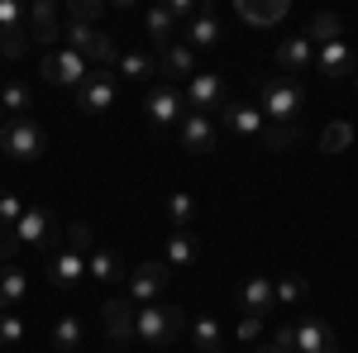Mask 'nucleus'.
I'll return each instance as SVG.
<instances>
[{
  "instance_id": "obj_35",
  "label": "nucleus",
  "mask_w": 358,
  "mask_h": 353,
  "mask_svg": "<svg viewBox=\"0 0 358 353\" xmlns=\"http://www.w3.org/2000/svg\"><path fill=\"white\" fill-rule=\"evenodd\" d=\"M62 248H67V253H91V248H96V229H91V224H86V219H77V224H67V229H62Z\"/></svg>"
},
{
  "instance_id": "obj_36",
  "label": "nucleus",
  "mask_w": 358,
  "mask_h": 353,
  "mask_svg": "<svg viewBox=\"0 0 358 353\" xmlns=\"http://www.w3.org/2000/svg\"><path fill=\"white\" fill-rule=\"evenodd\" d=\"M24 320H20V310H0V349H15V344H24Z\"/></svg>"
},
{
  "instance_id": "obj_32",
  "label": "nucleus",
  "mask_w": 358,
  "mask_h": 353,
  "mask_svg": "<svg viewBox=\"0 0 358 353\" xmlns=\"http://www.w3.org/2000/svg\"><path fill=\"white\" fill-rule=\"evenodd\" d=\"M29 86L24 82H5L0 86V110H5V120H20V115H29Z\"/></svg>"
},
{
  "instance_id": "obj_6",
  "label": "nucleus",
  "mask_w": 358,
  "mask_h": 353,
  "mask_svg": "<svg viewBox=\"0 0 358 353\" xmlns=\"http://www.w3.org/2000/svg\"><path fill=\"white\" fill-rule=\"evenodd\" d=\"M134 301L129 296H110L106 305H101V320H106V339H110V349L115 353H124L129 344H138L134 339Z\"/></svg>"
},
{
  "instance_id": "obj_34",
  "label": "nucleus",
  "mask_w": 358,
  "mask_h": 353,
  "mask_svg": "<svg viewBox=\"0 0 358 353\" xmlns=\"http://www.w3.org/2000/svg\"><path fill=\"white\" fill-rule=\"evenodd\" d=\"M96 38H101L96 24H67L62 29V48H72V53H82V57L96 48Z\"/></svg>"
},
{
  "instance_id": "obj_41",
  "label": "nucleus",
  "mask_w": 358,
  "mask_h": 353,
  "mask_svg": "<svg viewBox=\"0 0 358 353\" xmlns=\"http://www.w3.org/2000/svg\"><path fill=\"white\" fill-rule=\"evenodd\" d=\"M234 339H239V344H253V339H263V320H258V315H239V325H234Z\"/></svg>"
},
{
  "instance_id": "obj_11",
  "label": "nucleus",
  "mask_w": 358,
  "mask_h": 353,
  "mask_svg": "<svg viewBox=\"0 0 358 353\" xmlns=\"http://www.w3.org/2000/svg\"><path fill=\"white\" fill-rule=\"evenodd\" d=\"M306 67H315V43H310L306 34L282 38V43H277V72L296 82V77H306Z\"/></svg>"
},
{
  "instance_id": "obj_9",
  "label": "nucleus",
  "mask_w": 358,
  "mask_h": 353,
  "mask_svg": "<svg viewBox=\"0 0 358 353\" xmlns=\"http://www.w3.org/2000/svg\"><path fill=\"white\" fill-rule=\"evenodd\" d=\"M182 96H187V110H192V115H220V110H224V82H220V72H196Z\"/></svg>"
},
{
  "instance_id": "obj_21",
  "label": "nucleus",
  "mask_w": 358,
  "mask_h": 353,
  "mask_svg": "<svg viewBox=\"0 0 358 353\" xmlns=\"http://www.w3.org/2000/svg\"><path fill=\"white\" fill-rule=\"evenodd\" d=\"M187 334H192V353H224V325L215 315H196Z\"/></svg>"
},
{
  "instance_id": "obj_42",
  "label": "nucleus",
  "mask_w": 358,
  "mask_h": 353,
  "mask_svg": "<svg viewBox=\"0 0 358 353\" xmlns=\"http://www.w3.org/2000/svg\"><path fill=\"white\" fill-rule=\"evenodd\" d=\"M5 29H24V10L15 5V0H0V34Z\"/></svg>"
},
{
  "instance_id": "obj_10",
  "label": "nucleus",
  "mask_w": 358,
  "mask_h": 353,
  "mask_svg": "<svg viewBox=\"0 0 358 353\" xmlns=\"http://www.w3.org/2000/svg\"><path fill=\"white\" fill-rule=\"evenodd\" d=\"M77 106H82V115H106L115 106V72L110 67H91V77L77 91Z\"/></svg>"
},
{
  "instance_id": "obj_23",
  "label": "nucleus",
  "mask_w": 358,
  "mask_h": 353,
  "mask_svg": "<svg viewBox=\"0 0 358 353\" xmlns=\"http://www.w3.org/2000/svg\"><path fill=\"white\" fill-rule=\"evenodd\" d=\"M196 258H201V239L192 229H167V253H163L167 268H192Z\"/></svg>"
},
{
  "instance_id": "obj_31",
  "label": "nucleus",
  "mask_w": 358,
  "mask_h": 353,
  "mask_svg": "<svg viewBox=\"0 0 358 353\" xmlns=\"http://www.w3.org/2000/svg\"><path fill=\"white\" fill-rule=\"evenodd\" d=\"M192 219H196V196L192 191H172L167 196V224L172 229H192Z\"/></svg>"
},
{
  "instance_id": "obj_3",
  "label": "nucleus",
  "mask_w": 358,
  "mask_h": 353,
  "mask_svg": "<svg viewBox=\"0 0 358 353\" xmlns=\"http://www.w3.org/2000/svg\"><path fill=\"white\" fill-rule=\"evenodd\" d=\"M43 148H48V134H43L29 115L0 124V153H5V158H15V163H34V158H43Z\"/></svg>"
},
{
  "instance_id": "obj_19",
  "label": "nucleus",
  "mask_w": 358,
  "mask_h": 353,
  "mask_svg": "<svg viewBox=\"0 0 358 353\" xmlns=\"http://www.w3.org/2000/svg\"><path fill=\"white\" fill-rule=\"evenodd\" d=\"M86 277H91L96 287H115V282L124 277V258H120L115 248H101V244H96L91 253H86Z\"/></svg>"
},
{
  "instance_id": "obj_7",
  "label": "nucleus",
  "mask_w": 358,
  "mask_h": 353,
  "mask_svg": "<svg viewBox=\"0 0 358 353\" xmlns=\"http://www.w3.org/2000/svg\"><path fill=\"white\" fill-rule=\"evenodd\" d=\"M292 353H339V334L320 315H301L292 325Z\"/></svg>"
},
{
  "instance_id": "obj_18",
  "label": "nucleus",
  "mask_w": 358,
  "mask_h": 353,
  "mask_svg": "<svg viewBox=\"0 0 358 353\" xmlns=\"http://www.w3.org/2000/svg\"><path fill=\"white\" fill-rule=\"evenodd\" d=\"M224 38V24H220V15L210 10V5H201L196 10V20L187 24V34H182V43L192 48V53H201V48H215Z\"/></svg>"
},
{
  "instance_id": "obj_12",
  "label": "nucleus",
  "mask_w": 358,
  "mask_h": 353,
  "mask_svg": "<svg viewBox=\"0 0 358 353\" xmlns=\"http://www.w3.org/2000/svg\"><path fill=\"white\" fill-rule=\"evenodd\" d=\"M224 129L234 138H248V143H263V134H268V120H263V110L258 106H244V101H234V106H224Z\"/></svg>"
},
{
  "instance_id": "obj_45",
  "label": "nucleus",
  "mask_w": 358,
  "mask_h": 353,
  "mask_svg": "<svg viewBox=\"0 0 358 353\" xmlns=\"http://www.w3.org/2000/svg\"><path fill=\"white\" fill-rule=\"evenodd\" d=\"M273 349H282V353H292V325H282L273 334Z\"/></svg>"
},
{
  "instance_id": "obj_29",
  "label": "nucleus",
  "mask_w": 358,
  "mask_h": 353,
  "mask_svg": "<svg viewBox=\"0 0 358 353\" xmlns=\"http://www.w3.org/2000/svg\"><path fill=\"white\" fill-rule=\"evenodd\" d=\"M273 296H277V305H306L310 282H306L301 272H287V277H277V282H273Z\"/></svg>"
},
{
  "instance_id": "obj_28",
  "label": "nucleus",
  "mask_w": 358,
  "mask_h": 353,
  "mask_svg": "<svg viewBox=\"0 0 358 353\" xmlns=\"http://www.w3.org/2000/svg\"><path fill=\"white\" fill-rule=\"evenodd\" d=\"M86 339V325L77 320V315H57L53 325V353H77Z\"/></svg>"
},
{
  "instance_id": "obj_48",
  "label": "nucleus",
  "mask_w": 358,
  "mask_h": 353,
  "mask_svg": "<svg viewBox=\"0 0 358 353\" xmlns=\"http://www.w3.org/2000/svg\"><path fill=\"white\" fill-rule=\"evenodd\" d=\"M0 115H5V110H0ZM0 124H5V120H0Z\"/></svg>"
},
{
  "instance_id": "obj_26",
  "label": "nucleus",
  "mask_w": 358,
  "mask_h": 353,
  "mask_svg": "<svg viewBox=\"0 0 358 353\" xmlns=\"http://www.w3.org/2000/svg\"><path fill=\"white\" fill-rule=\"evenodd\" d=\"M115 77H124V82H148V77H158V57L153 53H120L115 57Z\"/></svg>"
},
{
  "instance_id": "obj_17",
  "label": "nucleus",
  "mask_w": 358,
  "mask_h": 353,
  "mask_svg": "<svg viewBox=\"0 0 358 353\" xmlns=\"http://www.w3.org/2000/svg\"><path fill=\"white\" fill-rule=\"evenodd\" d=\"M315 67H320V77L344 82V77H354V48H349L344 38H330V43L315 48Z\"/></svg>"
},
{
  "instance_id": "obj_14",
  "label": "nucleus",
  "mask_w": 358,
  "mask_h": 353,
  "mask_svg": "<svg viewBox=\"0 0 358 353\" xmlns=\"http://www.w3.org/2000/svg\"><path fill=\"white\" fill-rule=\"evenodd\" d=\"M158 77H163L167 86L192 82V77H196V53L182 43V38H172L167 48H158Z\"/></svg>"
},
{
  "instance_id": "obj_15",
  "label": "nucleus",
  "mask_w": 358,
  "mask_h": 353,
  "mask_svg": "<svg viewBox=\"0 0 358 353\" xmlns=\"http://www.w3.org/2000/svg\"><path fill=\"white\" fill-rule=\"evenodd\" d=\"M177 138H182V148H187V153L201 158V153H210V148H215L220 129H215V120H210V115H192V110H187V115H182V124H177Z\"/></svg>"
},
{
  "instance_id": "obj_2",
  "label": "nucleus",
  "mask_w": 358,
  "mask_h": 353,
  "mask_svg": "<svg viewBox=\"0 0 358 353\" xmlns=\"http://www.w3.org/2000/svg\"><path fill=\"white\" fill-rule=\"evenodd\" d=\"M182 329H187L182 305H163V301H153V305H138V310H134V339H138V344L163 349V344H177V339H182Z\"/></svg>"
},
{
  "instance_id": "obj_37",
  "label": "nucleus",
  "mask_w": 358,
  "mask_h": 353,
  "mask_svg": "<svg viewBox=\"0 0 358 353\" xmlns=\"http://www.w3.org/2000/svg\"><path fill=\"white\" fill-rule=\"evenodd\" d=\"M101 15H106L101 0H72V5H67V24H96Z\"/></svg>"
},
{
  "instance_id": "obj_44",
  "label": "nucleus",
  "mask_w": 358,
  "mask_h": 353,
  "mask_svg": "<svg viewBox=\"0 0 358 353\" xmlns=\"http://www.w3.org/2000/svg\"><path fill=\"white\" fill-rule=\"evenodd\" d=\"M196 10H201V0H167V15H172V20H187V24H192Z\"/></svg>"
},
{
  "instance_id": "obj_39",
  "label": "nucleus",
  "mask_w": 358,
  "mask_h": 353,
  "mask_svg": "<svg viewBox=\"0 0 358 353\" xmlns=\"http://www.w3.org/2000/svg\"><path fill=\"white\" fill-rule=\"evenodd\" d=\"M296 143V129H282V124H268V134H263V148L268 153H287Z\"/></svg>"
},
{
  "instance_id": "obj_5",
  "label": "nucleus",
  "mask_w": 358,
  "mask_h": 353,
  "mask_svg": "<svg viewBox=\"0 0 358 353\" xmlns=\"http://www.w3.org/2000/svg\"><path fill=\"white\" fill-rule=\"evenodd\" d=\"M143 115H148L153 129L182 124V115H187V96H182L177 86H167V82H153V91L143 96Z\"/></svg>"
},
{
  "instance_id": "obj_47",
  "label": "nucleus",
  "mask_w": 358,
  "mask_h": 353,
  "mask_svg": "<svg viewBox=\"0 0 358 353\" xmlns=\"http://www.w3.org/2000/svg\"><path fill=\"white\" fill-rule=\"evenodd\" d=\"M349 82H354V91H358V67H354V77H349Z\"/></svg>"
},
{
  "instance_id": "obj_43",
  "label": "nucleus",
  "mask_w": 358,
  "mask_h": 353,
  "mask_svg": "<svg viewBox=\"0 0 358 353\" xmlns=\"http://www.w3.org/2000/svg\"><path fill=\"white\" fill-rule=\"evenodd\" d=\"M5 263H20V239H15V229H0V268Z\"/></svg>"
},
{
  "instance_id": "obj_30",
  "label": "nucleus",
  "mask_w": 358,
  "mask_h": 353,
  "mask_svg": "<svg viewBox=\"0 0 358 353\" xmlns=\"http://www.w3.org/2000/svg\"><path fill=\"white\" fill-rule=\"evenodd\" d=\"M310 43H330V38H344V20L330 15V10H320V15H310V24L301 29Z\"/></svg>"
},
{
  "instance_id": "obj_1",
  "label": "nucleus",
  "mask_w": 358,
  "mask_h": 353,
  "mask_svg": "<svg viewBox=\"0 0 358 353\" xmlns=\"http://www.w3.org/2000/svg\"><path fill=\"white\" fill-rule=\"evenodd\" d=\"M258 110L268 124H282V129H296V120L306 115V91L292 77H268L258 86Z\"/></svg>"
},
{
  "instance_id": "obj_4",
  "label": "nucleus",
  "mask_w": 358,
  "mask_h": 353,
  "mask_svg": "<svg viewBox=\"0 0 358 353\" xmlns=\"http://www.w3.org/2000/svg\"><path fill=\"white\" fill-rule=\"evenodd\" d=\"M91 77V62L72 48H57V53L43 57V82L48 86H62V91H82V82Z\"/></svg>"
},
{
  "instance_id": "obj_8",
  "label": "nucleus",
  "mask_w": 358,
  "mask_h": 353,
  "mask_svg": "<svg viewBox=\"0 0 358 353\" xmlns=\"http://www.w3.org/2000/svg\"><path fill=\"white\" fill-rule=\"evenodd\" d=\"M167 277H172V268L167 263H138V268H129V301L134 305H153V301L167 291Z\"/></svg>"
},
{
  "instance_id": "obj_27",
  "label": "nucleus",
  "mask_w": 358,
  "mask_h": 353,
  "mask_svg": "<svg viewBox=\"0 0 358 353\" xmlns=\"http://www.w3.org/2000/svg\"><path fill=\"white\" fill-rule=\"evenodd\" d=\"M143 29H148L153 48H167V43L177 38V20L167 15V5H153V10H143Z\"/></svg>"
},
{
  "instance_id": "obj_38",
  "label": "nucleus",
  "mask_w": 358,
  "mask_h": 353,
  "mask_svg": "<svg viewBox=\"0 0 358 353\" xmlns=\"http://www.w3.org/2000/svg\"><path fill=\"white\" fill-rule=\"evenodd\" d=\"M24 210H29V206L20 201V196H15V191H0V229H15Z\"/></svg>"
},
{
  "instance_id": "obj_22",
  "label": "nucleus",
  "mask_w": 358,
  "mask_h": 353,
  "mask_svg": "<svg viewBox=\"0 0 358 353\" xmlns=\"http://www.w3.org/2000/svg\"><path fill=\"white\" fill-rule=\"evenodd\" d=\"M24 20H29V38H38V43H53V38H62V29H57V5H53V0L29 5Z\"/></svg>"
},
{
  "instance_id": "obj_16",
  "label": "nucleus",
  "mask_w": 358,
  "mask_h": 353,
  "mask_svg": "<svg viewBox=\"0 0 358 353\" xmlns=\"http://www.w3.org/2000/svg\"><path fill=\"white\" fill-rule=\"evenodd\" d=\"M82 282H86V258L57 248L53 258H48V287H53V291H72V287H82Z\"/></svg>"
},
{
  "instance_id": "obj_24",
  "label": "nucleus",
  "mask_w": 358,
  "mask_h": 353,
  "mask_svg": "<svg viewBox=\"0 0 358 353\" xmlns=\"http://www.w3.org/2000/svg\"><path fill=\"white\" fill-rule=\"evenodd\" d=\"M29 296V272L20 263H5L0 268V310H15V305H24Z\"/></svg>"
},
{
  "instance_id": "obj_33",
  "label": "nucleus",
  "mask_w": 358,
  "mask_h": 353,
  "mask_svg": "<svg viewBox=\"0 0 358 353\" xmlns=\"http://www.w3.org/2000/svg\"><path fill=\"white\" fill-rule=\"evenodd\" d=\"M349 143H354V124H349V120H330V124H325V134H320V153H344V148H349Z\"/></svg>"
},
{
  "instance_id": "obj_40",
  "label": "nucleus",
  "mask_w": 358,
  "mask_h": 353,
  "mask_svg": "<svg viewBox=\"0 0 358 353\" xmlns=\"http://www.w3.org/2000/svg\"><path fill=\"white\" fill-rule=\"evenodd\" d=\"M24 48H29V29H5L0 34V53L5 57H24Z\"/></svg>"
},
{
  "instance_id": "obj_46",
  "label": "nucleus",
  "mask_w": 358,
  "mask_h": 353,
  "mask_svg": "<svg viewBox=\"0 0 358 353\" xmlns=\"http://www.w3.org/2000/svg\"><path fill=\"white\" fill-rule=\"evenodd\" d=\"M248 353H282V349H273V344H253Z\"/></svg>"
},
{
  "instance_id": "obj_13",
  "label": "nucleus",
  "mask_w": 358,
  "mask_h": 353,
  "mask_svg": "<svg viewBox=\"0 0 358 353\" xmlns=\"http://www.w3.org/2000/svg\"><path fill=\"white\" fill-rule=\"evenodd\" d=\"M57 234V219L53 210H43V206H29L24 215H20V224H15V239H20V248L34 244V248H48Z\"/></svg>"
},
{
  "instance_id": "obj_20",
  "label": "nucleus",
  "mask_w": 358,
  "mask_h": 353,
  "mask_svg": "<svg viewBox=\"0 0 358 353\" xmlns=\"http://www.w3.org/2000/svg\"><path fill=\"white\" fill-rule=\"evenodd\" d=\"M273 305H277L273 282H268L263 272H258V277H248L244 287H239V310H244V315H258V320H263V315H268Z\"/></svg>"
},
{
  "instance_id": "obj_25",
  "label": "nucleus",
  "mask_w": 358,
  "mask_h": 353,
  "mask_svg": "<svg viewBox=\"0 0 358 353\" xmlns=\"http://www.w3.org/2000/svg\"><path fill=\"white\" fill-rule=\"evenodd\" d=\"M287 15H292L287 0H239V20L248 24H282Z\"/></svg>"
}]
</instances>
